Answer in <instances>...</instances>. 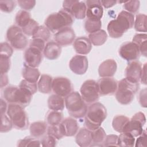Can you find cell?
Returning a JSON list of instances; mask_svg holds the SVG:
<instances>
[{
	"label": "cell",
	"mask_w": 147,
	"mask_h": 147,
	"mask_svg": "<svg viewBox=\"0 0 147 147\" xmlns=\"http://www.w3.org/2000/svg\"><path fill=\"white\" fill-rule=\"evenodd\" d=\"M50 37V30L46 26L43 25L38 26L32 36L33 38H40L44 40L45 42L47 41L49 39Z\"/></svg>",
	"instance_id": "obj_37"
},
{
	"label": "cell",
	"mask_w": 147,
	"mask_h": 147,
	"mask_svg": "<svg viewBox=\"0 0 147 147\" xmlns=\"http://www.w3.org/2000/svg\"><path fill=\"white\" fill-rule=\"evenodd\" d=\"M140 6V2L139 1H129L125 2L123 7L126 10L125 11L133 14L138 11Z\"/></svg>",
	"instance_id": "obj_44"
},
{
	"label": "cell",
	"mask_w": 147,
	"mask_h": 147,
	"mask_svg": "<svg viewBox=\"0 0 147 147\" xmlns=\"http://www.w3.org/2000/svg\"><path fill=\"white\" fill-rule=\"evenodd\" d=\"M4 99L9 103L18 104L23 107L27 106L30 102L32 95L16 86H10L3 90Z\"/></svg>",
	"instance_id": "obj_6"
},
{
	"label": "cell",
	"mask_w": 147,
	"mask_h": 147,
	"mask_svg": "<svg viewBox=\"0 0 147 147\" xmlns=\"http://www.w3.org/2000/svg\"><path fill=\"white\" fill-rule=\"evenodd\" d=\"M17 3L24 10L29 11L32 10L36 5V1L33 0H18Z\"/></svg>",
	"instance_id": "obj_49"
},
{
	"label": "cell",
	"mask_w": 147,
	"mask_h": 147,
	"mask_svg": "<svg viewBox=\"0 0 147 147\" xmlns=\"http://www.w3.org/2000/svg\"><path fill=\"white\" fill-rule=\"evenodd\" d=\"M22 29L18 26L12 25L10 26L6 32V38L10 41L12 38H13L16 35L20 32H22Z\"/></svg>",
	"instance_id": "obj_51"
},
{
	"label": "cell",
	"mask_w": 147,
	"mask_h": 147,
	"mask_svg": "<svg viewBox=\"0 0 147 147\" xmlns=\"http://www.w3.org/2000/svg\"><path fill=\"white\" fill-rule=\"evenodd\" d=\"M56 140H57L52 136L47 134L42 138L41 144L42 146H55L56 145Z\"/></svg>",
	"instance_id": "obj_50"
},
{
	"label": "cell",
	"mask_w": 147,
	"mask_h": 147,
	"mask_svg": "<svg viewBox=\"0 0 147 147\" xmlns=\"http://www.w3.org/2000/svg\"><path fill=\"white\" fill-rule=\"evenodd\" d=\"M63 7L64 10L76 19L82 20L86 16L87 6L84 2L76 0L64 1L63 2Z\"/></svg>",
	"instance_id": "obj_10"
},
{
	"label": "cell",
	"mask_w": 147,
	"mask_h": 147,
	"mask_svg": "<svg viewBox=\"0 0 147 147\" xmlns=\"http://www.w3.org/2000/svg\"><path fill=\"white\" fill-rule=\"evenodd\" d=\"M18 146H40L41 142L34 137H25L20 140L17 143Z\"/></svg>",
	"instance_id": "obj_41"
},
{
	"label": "cell",
	"mask_w": 147,
	"mask_h": 147,
	"mask_svg": "<svg viewBox=\"0 0 147 147\" xmlns=\"http://www.w3.org/2000/svg\"><path fill=\"white\" fill-rule=\"evenodd\" d=\"M88 39L91 43L95 46H100L105 43L107 39V34L105 30H99L88 35Z\"/></svg>",
	"instance_id": "obj_28"
},
{
	"label": "cell",
	"mask_w": 147,
	"mask_h": 147,
	"mask_svg": "<svg viewBox=\"0 0 147 147\" xmlns=\"http://www.w3.org/2000/svg\"><path fill=\"white\" fill-rule=\"evenodd\" d=\"M0 47V56L10 58L13 53V47L6 42H1Z\"/></svg>",
	"instance_id": "obj_46"
},
{
	"label": "cell",
	"mask_w": 147,
	"mask_h": 147,
	"mask_svg": "<svg viewBox=\"0 0 147 147\" xmlns=\"http://www.w3.org/2000/svg\"><path fill=\"white\" fill-rule=\"evenodd\" d=\"M22 75L28 82L36 83L40 76V72L37 68L24 65L22 70Z\"/></svg>",
	"instance_id": "obj_25"
},
{
	"label": "cell",
	"mask_w": 147,
	"mask_h": 147,
	"mask_svg": "<svg viewBox=\"0 0 147 147\" xmlns=\"http://www.w3.org/2000/svg\"><path fill=\"white\" fill-rule=\"evenodd\" d=\"M146 123V117L142 112L136 113L125 126L123 132H127L134 137L139 136L143 131V126Z\"/></svg>",
	"instance_id": "obj_9"
},
{
	"label": "cell",
	"mask_w": 147,
	"mask_h": 147,
	"mask_svg": "<svg viewBox=\"0 0 147 147\" xmlns=\"http://www.w3.org/2000/svg\"><path fill=\"white\" fill-rule=\"evenodd\" d=\"M117 69L116 61L113 59H107L99 65L98 74L102 78H111L114 75Z\"/></svg>",
	"instance_id": "obj_19"
},
{
	"label": "cell",
	"mask_w": 147,
	"mask_h": 147,
	"mask_svg": "<svg viewBox=\"0 0 147 147\" xmlns=\"http://www.w3.org/2000/svg\"><path fill=\"white\" fill-rule=\"evenodd\" d=\"M52 78L46 74L41 75L38 82V89L39 91L43 94H49L52 90Z\"/></svg>",
	"instance_id": "obj_26"
},
{
	"label": "cell",
	"mask_w": 147,
	"mask_h": 147,
	"mask_svg": "<svg viewBox=\"0 0 147 147\" xmlns=\"http://www.w3.org/2000/svg\"><path fill=\"white\" fill-rule=\"evenodd\" d=\"M1 132L5 133L10 131L13 126L12 121L7 115L5 114L1 115Z\"/></svg>",
	"instance_id": "obj_42"
},
{
	"label": "cell",
	"mask_w": 147,
	"mask_h": 147,
	"mask_svg": "<svg viewBox=\"0 0 147 147\" xmlns=\"http://www.w3.org/2000/svg\"><path fill=\"white\" fill-rule=\"evenodd\" d=\"M106 137V134L105 130L100 126L97 129L92 131V144L93 143L94 145L102 146L101 144H103Z\"/></svg>",
	"instance_id": "obj_34"
},
{
	"label": "cell",
	"mask_w": 147,
	"mask_h": 147,
	"mask_svg": "<svg viewBox=\"0 0 147 147\" xmlns=\"http://www.w3.org/2000/svg\"><path fill=\"white\" fill-rule=\"evenodd\" d=\"M140 81L142 83L144 84H146V63L144 64V66L142 67Z\"/></svg>",
	"instance_id": "obj_56"
},
{
	"label": "cell",
	"mask_w": 147,
	"mask_h": 147,
	"mask_svg": "<svg viewBox=\"0 0 147 147\" xmlns=\"http://www.w3.org/2000/svg\"><path fill=\"white\" fill-rule=\"evenodd\" d=\"M120 56L127 61L137 60L140 56V51L138 45L133 42H126L123 44L119 49Z\"/></svg>",
	"instance_id": "obj_12"
},
{
	"label": "cell",
	"mask_w": 147,
	"mask_h": 147,
	"mask_svg": "<svg viewBox=\"0 0 147 147\" xmlns=\"http://www.w3.org/2000/svg\"><path fill=\"white\" fill-rule=\"evenodd\" d=\"M18 87L30 93L32 95L37 92L38 89V86L36 83L28 82L25 79L22 80L20 82Z\"/></svg>",
	"instance_id": "obj_39"
},
{
	"label": "cell",
	"mask_w": 147,
	"mask_h": 147,
	"mask_svg": "<svg viewBox=\"0 0 147 147\" xmlns=\"http://www.w3.org/2000/svg\"><path fill=\"white\" fill-rule=\"evenodd\" d=\"M63 118V114L60 111L52 110L48 113L47 117V121L49 125H56L61 123Z\"/></svg>",
	"instance_id": "obj_38"
},
{
	"label": "cell",
	"mask_w": 147,
	"mask_h": 147,
	"mask_svg": "<svg viewBox=\"0 0 147 147\" xmlns=\"http://www.w3.org/2000/svg\"><path fill=\"white\" fill-rule=\"evenodd\" d=\"M54 38L55 42L60 46H67L74 41L75 34L71 27H66L56 32Z\"/></svg>",
	"instance_id": "obj_15"
},
{
	"label": "cell",
	"mask_w": 147,
	"mask_h": 147,
	"mask_svg": "<svg viewBox=\"0 0 147 147\" xmlns=\"http://www.w3.org/2000/svg\"><path fill=\"white\" fill-rule=\"evenodd\" d=\"M101 27V20H95L87 18L84 23V28L90 34L99 30Z\"/></svg>",
	"instance_id": "obj_36"
},
{
	"label": "cell",
	"mask_w": 147,
	"mask_h": 147,
	"mask_svg": "<svg viewBox=\"0 0 147 147\" xmlns=\"http://www.w3.org/2000/svg\"><path fill=\"white\" fill-rule=\"evenodd\" d=\"M7 103L5 102L4 99L2 98L0 100V111H1V115L5 114L6 111H7Z\"/></svg>",
	"instance_id": "obj_58"
},
{
	"label": "cell",
	"mask_w": 147,
	"mask_h": 147,
	"mask_svg": "<svg viewBox=\"0 0 147 147\" xmlns=\"http://www.w3.org/2000/svg\"><path fill=\"white\" fill-rule=\"evenodd\" d=\"M74 48L75 52L82 55H87L91 50L92 44L88 38L86 37H79L74 41Z\"/></svg>",
	"instance_id": "obj_21"
},
{
	"label": "cell",
	"mask_w": 147,
	"mask_h": 147,
	"mask_svg": "<svg viewBox=\"0 0 147 147\" xmlns=\"http://www.w3.org/2000/svg\"><path fill=\"white\" fill-rule=\"evenodd\" d=\"M30 135L36 138L41 137L47 131V125L45 122L37 121L32 123L30 126Z\"/></svg>",
	"instance_id": "obj_27"
},
{
	"label": "cell",
	"mask_w": 147,
	"mask_h": 147,
	"mask_svg": "<svg viewBox=\"0 0 147 147\" xmlns=\"http://www.w3.org/2000/svg\"><path fill=\"white\" fill-rule=\"evenodd\" d=\"M146 18L147 17L144 14L140 13L136 15L134 22V26L137 32H146Z\"/></svg>",
	"instance_id": "obj_35"
},
{
	"label": "cell",
	"mask_w": 147,
	"mask_h": 147,
	"mask_svg": "<svg viewBox=\"0 0 147 147\" xmlns=\"http://www.w3.org/2000/svg\"><path fill=\"white\" fill-rule=\"evenodd\" d=\"M84 119L86 129L93 131L99 128L107 117L106 107L99 102L92 103L87 109Z\"/></svg>",
	"instance_id": "obj_2"
},
{
	"label": "cell",
	"mask_w": 147,
	"mask_h": 147,
	"mask_svg": "<svg viewBox=\"0 0 147 147\" xmlns=\"http://www.w3.org/2000/svg\"><path fill=\"white\" fill-rule=\"evenodd\" d=\"M139 102L142 107H146V88L142 90L139 94Z\"/></svg>",
	"instance_id": "obj_54"
},
{
	"label": "cell",
	"mask_w": 147,
	"mask_h": 147,
	"mask_svg": "<svg viewBox=\"0 0 147 147\" xmlns=\"http://www.w3.org/2000/svg\"><path fill=\"white\" fill-rule=\"evenodd\" d=\"M137 138L136 144V146H141V147H146L147 146V135L146 130H143L141 134H140Z\"/></svg>",
	"instance_id": "obj_53"
},
{
	"label": "cell",
	"mask_w": 147,
	"mask_h": 147,
	"mask_svg": "<svg viewBox=\"0 0 147 147\" xmlns=\"http://www.w3.org/2000/svg\"><path fill=\"white\" fill-rule=\"evenodd\" d=\"M118 136L115 134H109L106 136L102 146H118Z\"/></svg>",
	"instance_id": "obj_48"
},
{
	"label": "cell",
	"mask_w": 147,
	"mask_h": 147,
	"mask_svg": "<svg viewBox=\"0 0 147 147\" xmlns=\"http://www.w3.org/2000/svg\"><path fill=\"white\" fill-rule=\"evenodd\" d=\"M100 3L102 6H103L105 8H110L115 5L117 3V1H100Z\"/></svg>",
	"instance_id": "obj_55"
},
{
	"label": "cell",
	"mask_w": 147,
	"mask_h": 147,
	"mask_svg": "<svg viewBox=\"0 0 147 147\" xmlns=\"http://www.w3.org/2000/svg\"><path fill=\"white\" fill-rule=\"evenodd\" d=\"M31 19L30 13L24 10H20L17 12L15 17L16 24L21 29L25 26Z\"/></svg>",
	"instance_id": "obj_33"
},
{
	"label": "cell",
	"mask_w": 147,
	"mask_h": 147,
	"mask_svg": "<svg viewBox=\"0 0 147 147\" xmlns=\"http://www.w3.org/2000/svg\"><path fill=\"white\" fill-rule=\"evenodd\" d=\"M99 95L105 96L114 94L117 89L118 83L112 78H102L97 82Z\"/></svg>",
	"instance_id": "obj_13"
},
{
	"label": "cell",
	"mask_w": 147,
	"mask_h": 147,
	"mask_svg": "<svg viewBox=\"0 0 147 147\" xmlns=\"http://www.w3.org/2000/svg\"><path fill=\"white\" fill-rule=\"evenodd\" d=\"M10 68L9 57L0 56V72L1 74H7Z\"/></svg>",
	"instance_id": "obj_47"
},
{
	"label": "cell",
	"mask_w": 147,
	"mask_h": 147,
	"mask_svg": "<svg viewBox=\"0 0 147 147\" xmlns=\"http://www.w3.org/2000/svg\"><path fill=\"white\" fill-rule=\"evenodd\" d=\"M9 82L8 76L6 74H1V88L5 87Z\"/></svg>",
	"instance_id": "obj_57"
},
{
	"label": "cell",
	"mask_w": 147,
	"mask_h": 147,
	"mask_svg": "<svg viewBox=\"0 0 147 147\" xmlns=\"http://www.w3.org/2000/svg\"><path fill=\"white\" fill-rule=\"evenodd\" d=\"M61 52V47L55 41L48 42L43 51L44 56L48 60H55L57 59Z\"/></svg>",
	"instance_id": "obj_22"
},
{
	"label": "cell",
	"mask_w": 147,
	"mask_h": 147,
	"mask_svg": "<svg viewBox=\"0 0 147 147\" xmlns=\"http://www.w3.org/2000/svg\"><path fill=\"white\" fill-rule=\"evenodd\" d=\"M38 24L33 19H31L29 23L24 28H22V30L24 34L27 36H33L37 28L38 27Z\"/></svg>",
	"instance_id": "obj_43"
},
{
	"label": "cell",
	"mask_w": 147,
	"mask_h": 147,
	"mask_svg": "<svg viewBox=\"0 0 147 147\" xmlns=\"http://www.w3.org/2000/svg\"><path fill=\"white\" fill-rule=\"evenodd\" d=\"M147 35L146 33H137L133 38V41L136 44L140 49V53L145 57L147 55Z\"/></svg>",
	"instance_id": "obj_30"
},
{
	"label": "cell",
	"mask_w": 147,
	"mask_h": 147,
	"mask_svg": "<svg viewBox=\"0 0 147 147\" xmlns=\"http://www.w3.org/2000/svg\"><path fill=\"white\" fill-rule=\"evenodd\" d=\"M80 92L84 101L88 104L97 102L100 95L97 82L91 79L86 80L82 84Z\"/></svg>",
	"instance_id": "obj_8"
},
{
	"label": "cell",
	"mask_w": 147,
	"mask_h": 147,
	"mask_svg": "<svg viewBox=\"0 0 147 147\" xmlns=\"http://www.w3.org/2000/svg\"><path fill=\"white\" fill-rule=\"evenodd\" d=\"M141 63L137 60L130 61L125 69V78L129 80L139 83L142 73Z\"/></svg>",
	"instance_id": "obj_17"
},
{
	"label": "cell",
	"mask_w": 147,
	"mask_h": 147,
	"mask_svg": "<svg viewBox=\"0 0 147 147\" xmlns=\"http://www.w3.org/2000/svg\"><path fill=\"white\" fill-rule=\"evenodd\" d=\"M24 107L16 104L9 103L7 109V115L12 121L14 127L19 130H25L28 127L29 120Z\"/></svg>",
	"instance_id": "obj_7"
},
{
	"label": "cell",
	"mask_w": 147,
	"mask_h": 147,
	"mask_svg": "<svg viewBox=\"0 0 147 147\" xmlns=\"http://www.w3.org/2000/svg\"><path fill=\"white\" fill-rule=\"evenodd\" d=\"M129 118L122 115H118L114 117L112 122V126L114 130L118 133L123 132L124 128L129 121Z\"/></svg>",
	"instance_id": "obj_31"
},
{
	"label": "cell",
	"mask_w": 147,
	"mask_h": 147,
	"mask_svg": "<svg viewBox=\"0 0 147 147\" xmlns=\"http://www.w3.org/2000/svg\"><path fill=\"white\" fill-rule=\"evenodd\" d=\"M45 41L40 38H33L30 43V47L34 48L42 52L45 48Z\"/></svg>",
	"instance_id": "obj_52"
},
{
	"label": "cell",
	"mask_w": 147,
	"mask_h": 147,
	"mask_svg": "<svg viewBox=\"0 0 147 147\" xmlns=\"http://www.w3.org/2000/svg\"><path fill=\"white\" fill-rule=\"evenodd\" d=\"M9 42L10 43V45L14 49L18 50L24 49L28 44V38L24 35L23 32L16 35Z\"/></svg>",
	"instance_id": "obj_29"
},
{
	"label": "cell",
	"mask_w": 147,
	"mask_h": 147,
	"mask_svg": "<svg viewBox=\"0 0 147 147\" xmlns=\"http://www.w3.org/2000/svg\"><path fill=\"white\" fill-rule=\"evenodd\" d=\"M135 138L127 132H122L118 136V145L122 147H132L134 146Z\"/></svg>",
	"instance_id": "obj_32"
},
{
	"label": "cell",
	"mask_w": 147,
	"mask_h": 147,
	"mask_svg": "<svg viewBox=\"0 0 147 147\" xmlns=\"http://www.w3.org/2000/svg\"><path fill=\"white\" fill-rule=\"evenodd\" d=\"M70 69L75 74L83 75L87 71L88 61L86 56L76 55L74 56L69 63Z\"/></svg>",
	"instance_id": "obj_14"
},
{
	"label": "cell",
	"mask_w": 147,
	"mask_h": 147,
	"mask_svg": "<svg viewBox=\"0 0 147 147\" xmlns=\"http://www.w3.org/2000/svg\"><path fill=\"white\" fill-rule=\"evenodd\" d=\"M65 106L69 114L74 118L84 117L88 109L86 103L77 91H72L65 97Z\"/></svg>",
	"instance_id": "obj_4"
},
{
	"label": "cell",
	"mask_w": 147,
	"mask_h": 147,
	"mask_svg": "<svg viewBox=\"0 0 147 147\" xmlns=\"http://www.w3.org/2000/svg\"><path fill=\"white\" fill-rule=\"evenodd\" d=\"M60 124L64 136L72 137L78 131L79 125L77 121L74 118H66L63 119Z\"/></svg>",
	"instance_id": "obj_20"
},
{
	"label": "cell",
	"mask_w": 147,
	"mask_h": 147,
	"mask_svg": "<svg viewBox=\"0 0 147 147\" xmlns=\"http://www.w3.org/2000/svg\"><path fill=\"white\" fill-rule=\"evenodd\" d=\"M86 4L87 6V18L88 19L101 20L103 14V10L100 3V1H86Z\"/></svg>",
	"instance_id": "obj_16"
},
{
	"label": "cell",
	"mask_w": 147,
	"mask_h": 147,
	"mask_svg": "<svg viewBox=\"0 0 147 147\" xmlns=\"http://www.w3.org/2000/svg\"><path fill=\"white\" fill-rule=\"evenodd\" d=\"M74 17L64 9L49 14L45 21V26L52 32L56 33L63 28L70 27Z\"/></svg>",
	"instance_id": "obj_3"
},
{
	"label": "cell",
	"mask_w": 147,
	"mask_h": 147,
	"mask_svg": "<svg viewBox=\"0 0 147 147\" xmlns=\"http://www.w3.org/2000/svg\"><path fill=\"white\" fill-rule=\"evenodd\" d=\"M138 88L139 83L131 82L125 78L118 84L115 92L116 99L122 105H128L134 99Z\"/></svg>",
	"instance_id": "obj_5"
},
{
	"label": "cell",
	"mask_w": 147,
	"mask_h": 147,
	"mask_svg": "<svg viewBox=\"0 0 147 147\" xmlns=\"http://www.w3.org/2000/svg\"><path fill=\"white\" fill-rule=\"evenodd\" d=\"M134 22V15L125 10L121 11L115 20L110 21L107 27L109 36L114 38L122 37L128 29L133 28Z\"/></svg>",
	"instance_id": "obj_1"
},
{
	"label": "cell",
	"mask_w": 147,
	"mask_h": 147,
	"mask_svg": "<svg viewBox=\"0 0 147 147\" xmlns=\"http://www.w3.org/2000/svg\"><path fill=\"white\" fill-rule=\"evenodd\" d=\"M25 65L36 68L40 65L42 60V52L37 49L29 47L24 53Z\"/></svg>",
	"instance_id": "obj_18"
},
{
	"label": "cell",
	"mask_w": 147,
	"mask_h": 147,
	"mask_svg": "<svg viewBox=\"0 0 147 147\" xmlns=\"http://www.w3.org/2000/svg\"><path fill=\"white\" fill-rule=\"evenodd\" d=\"M48 106L51 110L61 111L65 106V99L56 94H52L48 99Z\"/></svg>",
	"instance_id": "obj_24"
},
{
	"label": "cell",
	"mask_w": 147,
	"mask_h": 147,
	"mask_svg": "<svg viewBox=\"0 0 147 147\" xmlns=\"http://www.w3.org/2000/svg\"><path fill=\"white\" fill-rule=\"evenodd\" d=\"M47 131V134L52 136L57 140L61 139L64 136L60 123L56 125H49Z\"/></svg>",
	"instance_id": "obj_40"
},
{
	"label": "cell",
	"mask_w": 147,
	"mask_h": 147,
	"mask_svg": "<svg viewBox=\"0 0 147 147\" xmlns=\"http://www.w3.org/2000/svg\"><path fill=\"white\" fill-rule=\"evenodd\" d=\"M75 141L81 147L91 146L92 142V131L86 128H81L76 133Z\"/></svg>",
	"instance_id": "obj_23"
},
{
	"label": "cell",
	"mask_w": 147,
	"mask_h": 147,
	"mask_svg": "<svg viewBox=\"0 0 147 147\" xmlns=\"http://www.w3.org/2000/svg\"><path fill=\"white\" fill-rule=\"evenodd\" d=\"M16 5V2L12 0L0 1V9L5 13H10L15 8Z\"/></svg>",
	"instance_id": "obj_45"
},
{
	"label": "cell",
	"mask_w": 147,
	"mask_h": 147,
	"mask_svg": "<svg viewBox=\"0 0 147 147\" xmlns=\"http://www.w3.org/2000/svg\"><path fill=\"white\" fill-rule=\"evenodd\" d=\"M52 88L55 94L61 97H66L72 92L73 86L69 79L60 76L53 79Z\"/></svg>",
	"instance_id": "obj_11"
}]
</instances>
